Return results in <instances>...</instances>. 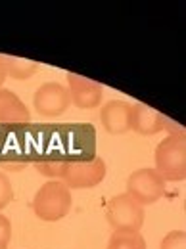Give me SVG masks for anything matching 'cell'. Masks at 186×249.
Wrapping results in <instances>:
<instances>
[{
    "mask_svg": "<svg viewBox=\"0 0 186 249\" xmlns=\"http://www.w3.org/2000/svg\"><path fill=\"white\" fill-rule=\"evenodd\" d=\"M155 171L165 182H183L186 178V138L185 132L165 136L155 148Z\"/></svg>",
    "mask_w": 186,
    "mask_h": 249,
    "instance_id": "6da1fadb",
    "label": "cell"
},
{
    "mask_svg": "<svg viewBox=\"0 0 186 249\" xmlns=\"http://www.w3.org/2000/svg\"><path fill=\"white\" fill-rule=\"evenodd\" d=\"M73 196L62 180H48L33 197V211L44 222H56L71 211Z\"/></svg>",
    "mask_w": 186,
    "mask_h": 249,
    "instance_id": "7a4b0ae2",
    "label": "cell"
},
{
    "mask_svg": "<svg viewBox=\"0 0 186 249\" xmlns=\"http://www.w3.org/2000/svg\"><path fill=\"white\" fill-rule=\"evenodd\" d=\"M106 161L98 156L83 161H63L60 180L69 190H85L98 186L106 178Z\"/></svg>",
    "mask_w": 186,
    "mask_h": 249,
    "instance_id": "3957f363",
    "label": "cell"
},
{
    "mask_svg": "<svg viewBox=\"0 0 186 249\" xmlns=\"http://www.w3.org/2000/svg\"><path fill=\"white\" fill-rule=\"evenodd\" d=\"M106 218L115 232H140L144 224V207L129 194H117L106 203Z\"/></svg>",
    "mask_w": 186,
    "mask_h": 249,
    "instance_id": "277c9868",
    "label": "cell"
},
{
    "mask_svg": "<svg viewBox=\"0 0 186 249\" xmlns=\"http://www.w3.org/2000/svg\"><path fill=\"white\" fill-rule=\"evenodd\" d=\"M165 180L152 167H142L134 171L127 180V192L138 205H152L165 196Z\"/></svg>",
    "mask_w": 186,
    "mask_h": 249,
    "instance_id": "5b68a950",
    "label": "cell"
},
{
    "mask_svg": "<svg viewBox=\"0 0 186 249\" xmlns=\"http://www.w3.org/2000/svg\"><path fill=\"white\" fill-rule=\"evenodd\" d=\"M33 106L38 115L42 117H58L67 111L71 106V98L67 92V87H63L56 81L44 83L37 89L33 96Z\"/></svg>",
    "mask_w": 186,
    "mask_h": 249,
    "instance_id": "8992f818",
    "label": "cell"
},
{
    "mask_svg": "<svg viewBox=\"0 0 186 249\" xmlns=\"http://www.w3.org/2000/svg\"><path fill=\"white\" fill-rule=\"evenodd\" d=\"M67 92L71 104H75L79 109H94L104 98V89L100 83L77 73H67Z\"/></svg>",
    "mask_w": 186,
    "mask_h": 249,
    "instance_id": "52a82bcc",
    "label": "cell"
},
{
    "mask_svg": "<svg viewBox=\"0 0 186 249\" xmlns=\"http://www.w3.org/2000/svg\"><path fill=\"white\" fill-rule=\"evenodd\" d=\"M132 104L125 100H110L100 109V123L108 134H125L130 130Z\"/></svg>",
    "mask_w": 186,
    "mask_h": 249,
    "instance_id": "ba28073f",
    "label": "cell"
},
{
    "mask_svg": "<svg viewBox=\"0 0 186 249\" xmlns=\"http://www.w3.org/2000/svg\"><path fill=\"white\" fill-rule=\"evenodd\" d=\"M167 117L146 104H132L130 111V130L142 136H154L167 126Z\"/></svg>",
    "mask_w": 186,
    "mask_h": 249,
    "instance_id": "9c48e42d",
    "label": "cell"
},
{
    "mask_svg": "<svg viewBox=\"0 0 186 249\" xmlns=\"http://www.w3.org/2000/svg\"><path fill=\"white\" fill-rule=\"evenodd\" d=\"M27 123H31V113L23 100L8 89H0V124Z\"/></svg>",
    "mask_w": 186,
    "mask_h": 249,
    "instance_id": "30bf717a",
    "label": "cell"
},
{
    "mask_svg": "<svg viewBox=\"0 0 186 249\" xmlns=\"http://www.w3.org/2000/svg\"><path fill=\"white\" fill-rule=\"evenodd\" d=\"M2 58H4V65H6V75L16 81H25L33 75H37L40 69V63L33 62V60L16 58V56H2Z\"/></svg>",
    "mask_w": 186,
    "mask_h": 249,
    "instance_id": "8fae6325",
    "label": "cell"
},
{
    "mask_svg": "<svg viewBox=\"0 0 186 249\" xmlns=\"http://www.w3.org/2000/svg\"><path fill=\"white\" fill-rule=\"evenodd\" d=\"M108 249H146V240L140 232H113Z\"/></svg>",
    "mask_w": 186,
    "mask_h": 249,
    "instance_id": "7c38bea8",
    "label": "cell"
},
{
    "mask_svg": "<svg viewBox=\"0 0 186 249\" xmlns=\"http://www.w3.org/2000/svg\"><path fill=\"white\" fill-rule=\"evenodd\" d=\"M159 249H186L185 230H171L169 234H165Z\"/></svg>",
    "mask_w": 186,
    "mask_h": 249,
    "instance_id": "4fadbf2b",
    "label": "cell"
},
{
    "mask_svg": "<svg viewBox=\"0 0 186 249\" xmlns=\"http://www.w3.org/2000/svg\"><path fill=\"white\" fill-rule=\"evenodd\" d=\"M16 194H14V184L10 180V177L6 173H0V211L4 207H8L14 201Z\"/></svg>",
    "mask_w": 186,
    "mask_h": 249,
    "instance_id": "5bb4252c",
    "label": "cell"
},
{
    "mask_svg": "<svg viewBox=\"0 0 186 249\" xmlns=\"http://www.w3.org/2000/svg\"><path fill=\"white\" fill-rule=\"evenodd\" d=\"M62 163H58V161H44V163H37L35 167H37L38 173H42V175H46V177H60V173H62Z\"/></svg>",
    "mask_w": 186,
    "mask_h": 249,
    "instance_id": "9a60e30c",
    "label": "cell"
},
{
    "mask_svg": "<svg viewBox=\"0 0 186 249\" xmlns=\"http://www.w3.org/2000/svg\"><path fill=\"white\" fill-rule=\"evenodd\" d=\"M12 240V222L0 213V246H8Z\"/></svg>",
    "mask_w": 186,
    "mask_h": 249,
    "instance_id": "2e32d148",
    "label": "cell"
},
{
    "mask_svg": "<svg viewBox=\"0 0 186 249\" xmlns=\"http://www.w3.org/2000/svg\"><path fill=\"white\" fill-rule=\"evenodd\" d=\"M6 65H4V58L0 56V89H2V85H4V81H6Z\"/></svg>",
    "mask_w": 186,
    "mask_h": 249,
    "instance_id": "e0dca14e",
    "label": "cell"
},
{
    "mask_svg": "<svg viewBox=\"0 0 186 249\" xmlns=\"http://www.w3.org/2000/svg\"><path fill=\"white\" fill-rule=\"evenodd\" d=\"M0 249H6V246H0Z\"/></svg>",
    "mask_w": 186,
    "mask_h": 249,
    "instance_id": "ac0fdd59",
    "label": "cell"
}]
</instances>
